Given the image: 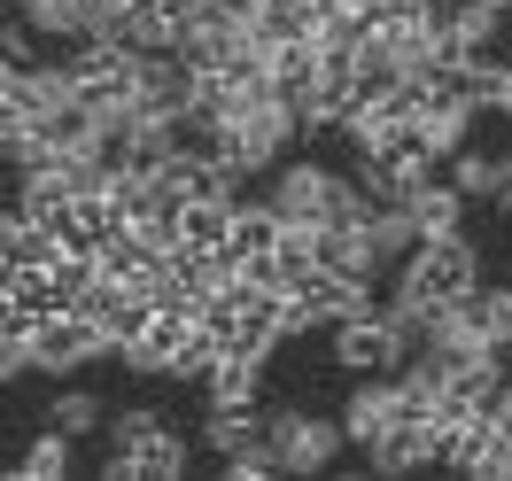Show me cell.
Listing matches in <instances>:
<instances>
[{"mask_svg": "<svg viewBox=\"0 0 512 481\" xmlns=\"http://www.w3.org/2000/svg\"><path fill=\"white\" fill-rule=\"evenodd\" d=\"M101 435H109V458H101V474H109V481H179L194 466V443L156 412V404L109 412V419H101Z\"/></svg>", "mask_w": 512, "mask_h": 481, "instance_id": "obj_1", "label": "cell"}, {"mask_svg": "<svg viewBox=\"0 0 512 481\" xmlns=\"http://www.w3.org/2000/svg\"><path fill=\"white\" fill-rule=\"evenodd\" d=\"M326 365H334L342 381H357V373H396V365H404V334L388 326L381 303H373V311H350V319L326 326Z\"/></svg>", "mask_w": 512, "mask_h": 481, "instance_id": "obj_5", "label": "cell"}, {"mask_svg": "<svg viewBox=\"0 0 512 481\" xmlns=\"http://www.w3.org/2000/svg\"><path fill=\"white\" fill-rule=\"evenodd\" d=\"M202 404H264V357H210L202 373Z\"/></svg>", "mask_w": 512, "mask_h": 481, "instance_id": "obj_14", "label": "cell"}, {"mask_svg": "<svg viewBox=\"0 0 512 481\" xmlns=\"http://www.w3.org/2000/svg\"><path fill=\"white\" fill-rule=\"evenodd\" d=\"M101 357H109V342H101V326L86 319V311H47V319H32V373L70 381V373L101 365Z\"/></svg>", "mask_w": 512, "mask_h": 481, "instance_id": "obj_6", "label": "cell"}, {"mask_svg": "<svg viewBox=\"0 0 512 481\" xmlns=\"http://www.w3.org/2000/svg\"><path fill=\"white\" fill-rule=\"evenodd\" d=\"M365 241H373L381 272H396V264L419 249V225H412V210H404V202H388V210H373V218H365Z\"/></svg>", "mask_w": 512, "mask_h": 481, "instance_id": "obj_19", "label": "cell"}, {"mask_svg": "<svg viewBox=\"0 0 512 481\" xmlns=\"http://www.w3.org/2000/svg\"><path fill=\"white\" fill-rule=\"evenodd\" d=\"M225 233H233V202H210V194L179 202V249H225Z\"/></svg>", "mask_w": 512, "mask_h": 481, "instance_id": "obj_18", "label": "cell"}, {"mask_svg": "<svg viewBox=\"0 0 512 481\" xmlns=\"http://www.w3.org/2000/svg\"><path fill=\"white\" fill-rule=\"evenodd\" d=\"M24 373H32V326H8L0 334V388L24 381Z\"/></svg>", "mask_w": 512, "mask_h": 481, "instance_id": "obj_22", "label": "cell"}, {"mask_svg": "<svg viewBox=\"0 0 512 481\" xmlns=\"http://www.w3.org/2000/svg\"><path fill=\"white\" fill-rule=\"evenodd\" d=\"M505 171H512V156H497V148H474V140H466V148H450L443 156V179L458 194H466V202H497V187H505Z\"/></svg>", "mask_w": 512, "mask_h": 481, "instance_id": "obj_12", "label": "cell"}, {"mask_svg": "<svg viewBox=\"0 0 512 481\" xmlns=\"http://www.w3.org/2000/svg\"><path fill=\"white\" fill-rule=\"evenodd\" d=\"M319 0H249V39H311Z\"/></svg>", "mask_w": 512, "mask_h": 481, "instance_id": "obj_17", "label": "cell"}, {"mask_svg": "<svg viewBox=\"0 0 512 481\" xmlns=\"http://www.w3.org/2000/svg\"><path fill=\"white\" fill-rule=\"evenodd\" d=\"M47 427H63L70 443H86V435H101V419H109V404H101L94 388H55V404H47Z\"/></svg>", "mask_w": 512, "mask_h": 481, "instance_id": "obj_20", "label": "cell"}, {"mask_svg": "<svg viewBox=\"0 0 512 481\" xmlns=\"http://www.w3.org/2000/svg\"><path fill=\"white\" fill-rule=\"evenodd\" d=\"M365 466H373V474H419V466H435V427L404 412L396 427H381V435L365 443Z\"/></svg>", "mask_w": 512, "mask_h": 481, "instance_id": "obj_10", "label": "cell"}, {"mask_svg": "<svg viewBox=\"0 0 512 481\" xmlns=\"http://www.w3.org/2000/svg\"><path fill=\"white\" fill-rule=\"evenodd\" d=\"M63 474H70V435L63 427H39L24 443V458H16V481H63Z\"/></svg>", "mask_w": 512, "mask_h": 481, "instance_id": "obj_21", "label": "cell"}, {"mask_svg": "<svg viewBox=\"0 0 512 481\" xmlns=\"http://www.w3.org/2000/svg\"><path fill=\"white\" fill-rule=\"evenodd\" d=\"M264 450L280 474H326L342 458V419L311 412V404H264Z\"/></svg>", "mask_w": 512, "mask_h": 481, "instance_id": "obj_4", "label": "cell"}, {"mask_svg": "<svg viewBox=\"0 0 512 481\" xmlns=\"http://www.w3.org/2000/svg\"><path fill=\"white\" fill-rule=\"evenodd\" d=\"M481 109H489V117H505V125H512V63H497L489 78H481Z\"/></svg>", "mask_w": 512, "mask_h": 481, "instance_id": "obj_23", "label": "cell"}, {"mask_svg": "<svg viewBox=\"0 0 512 481\" xmlns=\"http://www.w3.org/2000/svg\"><path fill=\"white\" fill-rule=\"evenodd\" d=\"M0 288H8V264H0Z\"/></svg>", "mask_w": 512, "mask_h": 481, "instance_id": "obj_25", "label": "cell"}, {"mask_svg": "<svg viewBox=\"0 0 512 481\" xmlns=\"http://www.w3.org/2000/svg\"><path fill=\"white\" fill-rule=\"evenodd\" d=\"M295 148H303V117H295V101H280V94L249 101L233 125H218V163L233 179H264V171L280 156H295Z\"/></svg>", "mask_w": 512, "mask_h": 481, "instance_id": "obj_3", "label": "cell"}, {"mask_svg": "<svg viewBox=\"0 0 512 481\" xmlns=\"http://www.w3.org/2000/svg\"><path fill=\"white\" fill-rule=\"evenodd\" d=\"M489 210H497V218L512 225V171H505V187H497V202H489Z\"/></svg>", "mask_w": 512, "mask_h": 481, "instance_id": "obj_24", "label": "cell"}, {"mask_svg": "<svg viewBox=\"0 0 512 481\" xmlns=\"http://www.w3.org/2000/svg\"><path fill=\"white\" fill-rule=\"evenodd\" d=\"M280 225H288V218H280L264 194L241 187V202H233V233H225V257H233V264H256L272 241H280Z\"/></svg>", "mask_w": 512, "mask_h": 481, "instance_id": "obj_11", "label": "cell"}, {"mask_svg": "<svg viewBox=\"0 0 512 481\" xmlns=\"http://www.w3.org/2000/svg\"><path fill=\"white\" fill-rule=\"evenodd\" d=\"M187 94H194V70L163 47V55H140V78H132V109L140 117H179L187 109Z\"/></svg>", "mask_w": 512, "mask_h": 481, "instance_id": "obj_9", "label": "cell"}, {"mask_svg": "<svg viewBox=\"0 0 512 481\" xmlns=\"http://www.w3.org/2000/svg\"><path fill=\"white\" fill-rule=\"evenodd\" d=\"M404 210H412V225H419V233H458L474 202H466V194H458V187L443 179V171H435V179H419V187H412V202H404Z\"/></svg>", "mask_w": 512, "mask_h": 481, "instance_id": "obj_15", "label": "cell"}, {"mask_svg": "<svg viewBox=\"0 0 512 481\" xmlns=\"http://www.w3.org/2000/svg\"><path fill=\"white\" fill-rule=\"evenodd\" d=\"M256 435H264V404H210V412H202V450H210V458L256 443Z\"/></svg>", "mask_w": 512, "mask_h": 481, "instance_id": "obj_16", "label": "cell"}, {"mask_svg": "<svg viewBox=\"0 0 512 481\" xmlns=\"http://www.w3.org/2000/svg\"><path fill=\"white\" fill-rule=\"evenodd\" d=\"M8 8H16V16L55 47V55L78 47V39H86V16H94V0H8Z\"/></svg>", "mask_w": 512, "mask_h": 481, "instance_id": "obj_13", "label": "cell"}, {"mask_svg": "<svg viewBox=\"0 0 512 481\" xmlns=\"http://www.w3.org/2000/svg\"><path fill=\"white\" fill-rule=\"evenodd\" d=\"M311 257H319V272H334V280H365V288L388 280L381 257H373V241H365V225H311Z\"/></svg>", "mask_w": 512, "mask_h": 481, "instance_id": "obj_8", "label": "cell"}, {"mask_svg": "<svg viewBox=\"0 0 512 481\" xmlns=\"http://www.w3.org/2000/svg\"><path fill=\"white\" fill-rule=\"evenodd\" d=\"M481 280H489V257H481L474 233L458 225V233H419V249L388 272V295H404V303H458Z\"/></svg>", "mask_w": 512, "mask_h": 481, "instance_id": "obj_2", "label": "cell"}, {"mask_svg": "<svg viewBox=\"0 0 512 481\" xmlns=\"http://www.w3.org/2000/svg\"><path fill=\"white\" fill-rule=\"evenodd\" d=\"M342 443H373V435H381V427H396V419H404V396H396V373H357L350 388H342Z\"/></svg>", "mask_w": 512, "mask_h": 481, "instance_id": "obj_7", "label": "cell"}]
</instances>
